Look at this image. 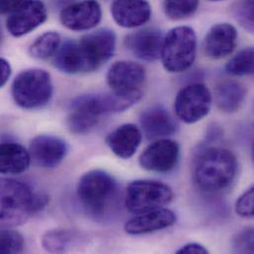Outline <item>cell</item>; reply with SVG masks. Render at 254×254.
<instances>
[{"label": "cell", "mask_w": 254, "mask_h": 254, "mask_svg": "<svg viewBox=\"0 0 254 254\" xmlns=\"http://www.w3.org/2000/svg\"><path fill=\"white\" fill-rule=\"evenodd\" d=\"M62 44L61 35L57 32H46L41 35L30 47V54L38 60H47L55 57Z\"/></svg>", "instance_id": "23"}, {"label": "cell", "mask_w": 254, "mask_h": 254, "mask_svg": "<svg viewBox=\"0 0 254 254\" xmlns=\"http://www.w3.org/2000/svg\"><path fill=\"white\" fill-rule=\"evenodd\" d=\"M238 160L224 147H210L199 157L194 171L197 186L205 192H219L228 188L236 178Z\"/></svg>", "instance_id": "4"}, {"label": "cell", "mask_w": 254, "mask_h": 254, "mask_svg": "<svg viewBox=\"0 0 254 254\" xmlns=\"http://www.w3.org/2000/svg\"><path fill=\"white\" fill-rule=\"evenodd\" d=\"M175 222L176 216L171 210L160 208L136 214L126 223L125 232L131 236L146 235L167 229Z\"/></svg>", "instance_id": "17"}, {"label": "cell", "mask_w": 254, "mask_h": 254, "mask_svg": "<svg viewBox=\"0 0 254 254\" xmlns=\"http://www.w3.org/2000/svg\"><path fill=\"white\" fill-rule=\"evenodd\" d=\"M142 131L133 124H123L107 136L106 142L112 152L120 158H130L138 148Z\"/></svg>", "instance_id": "20"}, {"label": "cell", "mask_w": 254, "mask_h": 254, "mask_svg": "<svg viewBox=\"0 0 254 254\" xmlns=\"http://www.w3.org/2000/svg\"><path fill=\"white\" fill-rule=\"evenodd\" d=\"M173 196L172 189L162 182L135 180L127 186L125 205L128 212L136 215L164 208Z\"/></svg>", "instance_id": "7"}, {"label": "cell", "mask_w": 254, "mask_h": 254, "mask_svg": "<svg viewBox=\"0 0 254 254\" xmlns=\"http://www.w3.org/2000/svg\"><path fill=\"white\" fill-rule=\"evenodd\" d=\"M141 131L147 139H160L176 132L177 124L173 117L162 107H151L139 117Z\"/></svg>", "instance_id": "19"}, {"label": "cell", "mask_w": 254, "mask_h": 254, "mask_svg": "<svg viewBox=\"0 0 254 254\" xmlns=\"http://www.w3.org/2000/svg\"><path fill=\"white\" fill-rule=\"evenodd\" d=\"M164 43L163 34L154 28H146L127 35L125 46L137 59L154 62L161 58Z\"/></svg>", "instance_id": "14"}, {"label": "cell", "mask_w": 254, "mask_h": 254, "mask_svg": "<svg viewBox=\"0 0 254 254\" xmlns=\"http://www.w3.org/2000/svg\"></svg>", "instance_id": "36"}, {"label": "cell", "mask_w": 254, "mask_h": 254, "mask_svg": "<svg viewBox=\"0 0 254 254\" xmlns=\"http://www.w3.org/2000/svg\"><path fill=\"white\" fill-rule=\"evenodd\" d=\"M197 55L195 31L187 26L171 29L164 37L161 62L166 71L179 73L189 69Z\"/></svg>", "instance_id": "6"}, {"label": "cell", "mask_w": 254, "mask_h": 254, "mask_svg": "<svg viewBox=\"0 0 254 254\" xmlns=\"http://www.w3.org/2000/svg\"><path fill=\"white\" fill-rule=\"evenodd\" d=\"M180 148L176 141L168 138H160L149 144L139 156L140 166L157 173H165L172 170L179 159Z\"/></svg>", "instance_id": "10"}, {"label": "cell", "mask_w": 254, "mask_h": 254, "mask_svg": "<svg viewBox=\"0 0 254 254\" xmlns=\"http://www.w3.org/2000/svg\"><path fill=\"white\" fill-rule=\"evenodd\" d=\"M76 193L86 213L100 220L116 208L119 185L108 172L99 169L90 170L79 179Z\"/></svg>", "instance_id": "3"}, {"label": "cell", "mask_w": 254, "mask_h": 254, "mask_svg": "<svg viewBox=\"0 0 254 254\" xmlns=\"http://www.w3.org/2000/svg\"><path fill=\"white\" fill-rule=\"evenodd\" d=\"M115 49V33L110 29H99L77 41H66L61 45L54 57V64L68 74L92 72L113 57Z\"/></svg>", "instance_id": "1"}, {"label": "cell", "mask_w": 254, "mask_h": 254, "mask_svg": "<svg viewBox=\"0 0 254 254\" xmlns=\"http://www.w3.org/2000/svg\"><path fill=\"white\" fill-rule=\"evenodd\" d=\"M66 125L75 134H85L98 126L104 116L98 99V94L80 95L74 98L69 106Z\"/></svg>", "instance_id": "9"}, {"label": "cell", "mask_w": 254, "mask_h": 254, "mask_svg": "<svg viewBox=\"0 0 254 254\" xmlns=\"http://www.w3.org/2000/svg\"><path fill=\"white\" fill-rule=\"evenodd\" d=\"M49 203L46 195L36 193L25 182L1 179V222L3 226L14 227L25 223Z\"/></svg>", "instance_id": "2"}, {"label": "cell", "mask_w": 254, "mask_h": 254, "mask_svg": "<svg viewBox=\"0 0 254 254\" xmlns=\"http://www.w3.org/2000/svg\"><path fill=\"white\" fill-rule=\"evenodd\" d=\"M235 210L243 218H254V185L240 196Z\"/></svg>", "instance_id": "30"}, {"label": "cell", "mask_w": 254, "mask_h": 254, "mask_svg": "<svg viewBox=\"0 0 254 254\" xmlns=\"http://www.w3.org/2000/svg\"><path fill=\"white\" fill-rule=\"evenodd\" d=\"M0 86L3 87L8 82L10 76H11V65L9 62L5 59L0 60Z\"/></svg>", "instance_id": "33"}, {"label": "cell", "mask_w": 254, "mask_h": 254, "mask_svg": "<svg viewBox=\"0 0 254 254\" xmlns=\"http://www.w3.org/2000/svg\"><path fill=\"white\" fill-rule=\"evenodd\" d=\"M106 78L113 91H139L145 80V70L143 66L134 62L120 61L110 66Z\"/></svg>", "instance_id": "15"}, {"label": "cell", "mask_w": 254, "mask_h": 254, "mask_svg": "<svg viewBox=\"0 0 254 254\" xmlns=\"http://www.w3.org/2000/svg\"><path fill=\"white\" fill-rule=\"evenodd\" d=\"M211 1H221V0H211Z\"/></svg>", "instance_id": "35"}, {"label": "cell", "mask_w": 254, "mask_h": 254, "mask_svg": "<svg viewBox=\"0 0 254 254\" xmlns=\"http://www.w3.org/2000/svg\"><path fill=\"white\" fill-rule=\"evenodd\" d=\"M233 13L240 25L254 35V0H237Z\"/></svg>", "instance_id": "27"}, {"label": "cell", "mask_w": 254, "mask_h": 254, "mask_svg": "<svg viewBox=\"0 0 254 254\" xmlns=\"http://www.w3.org/2000/svg\"><path fill=\"white\" fill-rule=\"evenodd\" d=\"M212 102V93L205 84H189L177 93L174 102L175 114L184 123L194 124L209 114Z\"/></svg>", "instance_id": "8"}, {"label": "cell", "mask_w": 254, "mask_h": 254, "mask_svg": "<svg viewBox=\"0 0 254 254\" xmlns=\"http://www.w3.org/2000/svg\"><path fill=\"white\" fill-rule=\"evenodd\" d=\"M31 155L23 145L14 141H3L0 147V171L16 175L25 172L31 163Z\"/></svg>", "instance_id": "21"}, {"label": "cell", "mask_w": 254, "mask_h": 254, "mask_svg": "<svg viewBox=\"0 0 254 254\" xmlns=\"http://www.w3.org/2000/svg\"><path fill=\"white\" fill-rule=\"evenodd\" d=\"M24 246V239L17 231L11 229H3L1 231V254H21Z\"/></svg>", "instance_id": "28"}, {"label": "cell", "mask_w": 254, "mask_h": 254, "mask_svg": "<svg viewBox=\"0 0 254 254\" xmlns=\"http://www.w3.org/2000/svg\"><path fill=\"white\" fill-rule=\"evenodd\" d=\"M66 142L55 135L40 134L29 144V152L33 163L42 168L58 167L66 156Z\"/></svg>", "instance_id": "13"}, {"label": "cell", "mask_w": 254, "mask_h": 254, "mask_svg": "<svg viewBox=\"0 0 254 254\" xmlns=\"http://www.w3.org/2000/svg\"><path fill=\"white\" fill-rule=\"evenodd\" d=\"M232 249L237 254H254V227H248L236 234Z\"/></svg>", "instance_id": "29"}, {"label": "cell", "mask_w": 254, "mask_h": 254, "mask_svg": "<svg viewBox=\"0 0 254 254\" xmlns=\"http://www.w3.org/2000/svg\"><path fill=\"white\" fill-rule=\"evenodd\" d=\"M48 18L47 8L40 0H25V2L9 14L6 20L7 31L15 38L23 37L39 26Z\"/></svg>", "instance_id": "11"}, {"label": "cell", "mask_w": 254, "mask_h": 254, "mask_svg": "<svg viewBox=\"0 0 254 254\" xmlns=\"http://www.w3.org/2000/svg\"><path fill=\"white\" fill-rule=\"evenodd\" d=\"M51 75L41 68L20 72L14 79L11 94L15 103L25 110L40 109L48 105L53 97Z\"/></svg>", "instance_id": "5"}, {"label": "cell", "mask_w": 254, "mask_h": 254, "mask_svg": "<svg viewBox=\"0 0 254 254\" xmlns=\"http://www.w3.org/2000/svg\"><path fill=\"white\" fill-rule=\"evenodd\" d=\"M73 240L74 235L68 230H52L44 235L42 245L50 254H62L68 250Z\"/></svg>", "instance_id": "24"}, {"label": "cell", "mask_w": 254, "mask_h": 254, "mask_svg": "<svg viewBox=\"0 0 254 254\" xmlns=\"http://www.w3.org/2000/svg\"><path fill=\"white\" fill-rule=\"evenodd\" d=\"M252 155H253V160H254V146H253V151H252Z\"/></svg>", "instance_id": "34"}, {"label": "cell", "mask_w": 254, "mask_h": 254, "mask_svg": "<svg viewBox=\"0 0 254 254\" xmlns=\"http://www.w3.org/2000/svg\"><path fill=\"white\" fill-rule=\"evenodd\" d=\"M176 254H209L208 250L204 248L202 245L196 244V243H191L183 246L180 248Z\"/></svg>", "instance_id": "31"}, {"label": "cell", "mask_w": 254, "mask_h": 254, "mask_svg": "<svg viewBox=\"0 0 254 254\" xmlns=\"http://www.w3.org/2000/svg\"><path fill=\"white\" fill-rule=\"evenodd\" d=\"M227 72L235 76L254 74V48H247L239 52L226 65Z\"/></svg>", "instance_id": "25"}, {"label": "cell", "mask_w": 254, "mask_h": 254, "mask_svg": "<svg viewBox=\"0 0 254 254\" xmlns=\"http://www.w3.org/2000/svg\"><path fill=\"white\" fill-rule=\"evenodd\" d=\"M237 44V29L231 24L221 23L213 26L207 33L204 41V51L210 59L221 60L233 54Z\"/></svg>", "instance_id": "16"}, {"label": "cell", "mask_w": 254, "mask_h": 254, "mask_svg": "<svg viewBox=\"0 0 254 254\" xmlns=\"http://www.w3.org/2000/svg\"><path fill=\"white\" fill-rule=\"evenodd\" d=\"M199 5V0H165L164 12L169 19L182 20L192 16Z\"/></svg>", "instance_id": "26"}, {"label": "cell", "mask_w": 254, "mask_h": 254, "mask_svg": "<svg viewBox=\"0 0 254 254\" xmlns=\"http://www.w3.org/2000/svg\"><path fill=\"white\" fill-rule=\"evenodd\" d=\"M25 0H0L1 14H11L17 8H19Z\"/></svg>", "instance_id": "32"}, {"label": "cell", "mask_w": 254, "mask_h": 254, "mask_svg": "<svg viewBox=\"0 0 254 254\" xmlns=\"http://www.w3.org/2000/svg\"><path fill=\"white\" fill-rule=\"evenodd\" d=\"M247 87L236 80L220 82L215 89V102L217 107L226 113L237 112L247 98Z\"/></svg>", "instance_id": "22"}, {"label": "cell", "mask_w": 254, "mask_h": 254, "mask_svg": "<svg viewBox=\"0 0 254 254\" xmlns=\"http://www.w3.org/2000/svg\"><path fill=\"white\" fill-rule=\"evenodd\" d=\"M60 19L68 30L88 31L100 23L102 9L97 0H82L65 6L61 11Z\"/></svg>", "instance_id": "12"}, {"label": "cell", "mask_w": 254, "mask_h": 254, "mask_svg": "<svg viewBox=\"0 0 254 254\" xmlns=\"http://www.w3.org/2000/svg\"><path fill=\"white\" fill-rule=\"evenodd\" d=\"M111 14L119 26L137 28L149 20L151 7L146 0H113Z\"/></svg>", "instance_id": "18"}]
</instances>
